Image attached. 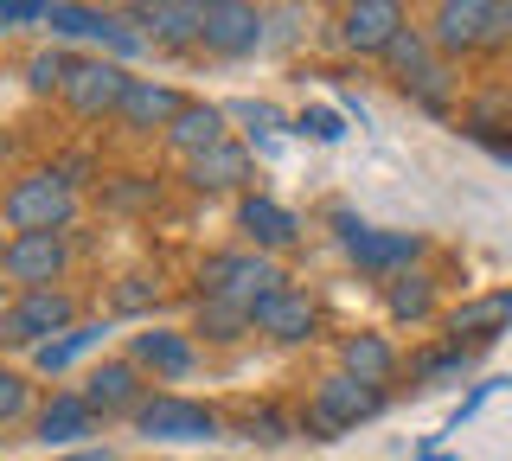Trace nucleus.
Segmentation results:
<instances>
[{
    "instance_id": "bb28decb",
    "label": "nucleus",
    "mask_w": 512,
    "mask_h": 461,
    "mask_svg": "<svg viewBox=\"0 0 512 461\" xmlns=\"http://www.w3.org/2000/svg\"><path fill=\"white\" fill-rule=\"evenodd\" d=\"M384 314L391 321H436V282L423 276V269H404V276L384 282Z\"/></svg>"
},
{
    "instance_id": "4c0bfd02",
    "label": "nucleus",
    "mask_w": 512,
    "mask_h": 461,
    "mask_svg": "<svg viewBox=\"0 0 512 461\" xmlns=\"http://www.w3.org/2000/svg\"><path fill=\"white\" fill-rule=\"evenodd\" d=\"M154 7H167V0H135V13H154Z\"/></svg>"
},
{
    "instance_id": "a878e982",
    "label": "nucleus",
    "mask_w": 512,
    "mask_h": 461,
    "mask_svg": "<svg viewBox=\"0 0 512 461\" xmlns=\"http://www.w3.org/2000/svg\"><path fill=\"white\" fill-rule=\"evenodd\" d=\"M192 340H212V346H237V340H250L256 333V314L244 308H231V301H205L199 295V308H192Z\"/></svg>"
},
{
    "instance_id": "f257e3e1",
    "label": "nucleus",
    "mask_w": 512,
    "mask_h": 461,
    "mask_svg": "<svg viewBox=\"0 0 512 461\" xmlns=\"http://www.w3.org/2000/svg\"><path fill=\"white\" fill-rule=\"evenodd\" d=\"M436 58L461 65V58H487V52H506L512 45V13L506 0H436L423 20Z\"/></svg>"
},
{
    "instance_id": "5701e85b",
    "label": "nucleus",
    "mask_w": 512,
    "mask_h": 461,
    "mask_svg": "<svg viewBox=\"0 0 512 461\" xmlns=\"http://www.w3.org/2000/svg\"><path fill=\"white\" fill-rule=\"evenodd\" d=\"M340 372H352V378H365V385H391L397 372H404V353H397L391 340H384V333H346L340 340Z\"/></svg>"
},
{
    "instance_id": "a19ab883",
    "label": "nucleus",
    "mask_w": 512,
    "mask_h": 461,
    "mask_svg": "<svg viewBox=\"0 0 512 461\" xmlns=\"http://www.w3.org/2000/svg\"><path fill=\"white\" fill-rule=\"evenodd\" d=\"M199 7H224V0H199Z\"/></svg>"
},
{
    "instance_id": "f704fd0d",
    "label": "nucleus",
    "mask_w": 512,
    "mask_h": 461,
    "mask_svg": "<svg viewBox=\"0 0 512 461\" xmlns=\"http://www.w3.org/2000/svg\"><path fill=\"white\" fill-rule=\"evenodd\" d=\"M295 129H301V135H314V141H340V135H346L333 109H301V116H295Z\"/></svg>"
},
{
    "instance_id": "1a4fd4ad",
    "label": "nucleus",
    "mask_w": 512,
    "mask_h": 461,
    "mask_svg": "<svg viewBox=\"0 0 512 461\" xmlns=\"http://www.w3.org/2000/svg\"><path fill=\"white\" fill-rule=\"evenodd\" d=\"M410 0H359L333 20V45L346 58H384L397 45V33H410Z\"/></svg>"
},
{
    "instance_id": "ddd939ff",
    "label": "nucleus",
    "mask_w": 512,
    "mask_h": 461,
    "mask_svg": "<svg viewBox=\"0 0 512 461\" xmlns=\"http://www.w3.org/2000/svg\"><path fill=\"white\" fill-rule=\"evenodd\" d=\"M128 359L141 365V372L154 378V385H180V378L199 372V340L180 327H141V333H128Z\"/></svg>"
},
{
    "instance_id": "39448f33",
    "label": "nucleus",
    "mask_w": 512,
    "mask_h": 461,
    "mask_svg": "<svg viewBox=\"0 0 512 461\" xmlns=\"http://www.w3.org/2000/svg\"><path fill=\"white\" fill-rule=\"evenodd\" d=\"M384 410V391L378 385H365V378H352V372H320L314 385H308V429H314V442H333V436H346V429H359V423H372Z\"/></svg>"
},
{
    "instance_id": "6ab92c4d",
    "label": "nucleus",
    "mask_w": 512,
    "mask_h": 461,
    "mask_svg": "<svg viewBox=\"0 0 512 461\" xmlns=\"http://www.w3.org/2000/svg\"><path fill=\"white\" fill-rule=\"evenodd\" d=\"M186 103H192V97H180L167 77H135V90H128L116 129H128V135H167V122L180 116Z\"/></svg>"
},
{
    "instance_id": "0eeeda50",
    "label": "nucleus",
    "mask_w": 512,
    "mask_h": 461,
    "mask_svg": "<svg viewBox=\"0 0 512 461\" xmlns=\"http://www.w3.org/2000/svg\"><path fill=\"white\" fill-rule=\"evenodd\" d=\"M128 90H135V71H128L122 58H77L58 97H64V109H71L77 122H116Z\"/></svg>"
},
{
    "instance_id": "2f4dec72",
    "label": "nucleus",
    "mask_w": 512,
    "mask_h": 461,
    "mask_svg": "<svg viewBox=\"0 0 512 461\" xmlns=\"http://www.w3.org/2000/svg\"><path fill=\"white\" fill-rule=\"evenodd\" d=\"M52 7H58V0H0V39L20 33V26H45Z\"/></svg>"
},
{
    "instance_id": "20e7f679",
    "label": "nucleus",
    "mask_w": 512,
    "mask_h": 461,
    "mask_svg": "<svg viewBox=\"0 0 512 461\" xmlns=\"http://www.w3.org/2000/svg\"><path fill=\"white\" fill-rule=\"evenodd\" d=\"M84 314H77V295L64 289H13V301L0 308V346H13V353H39L45 340H58L64 327H77Z\"/></svg>"
},
{
    "instance_id": "f3484780",
    "label": "nucleus",
    "mask_w": 512,
    "mask_h": 461,
    "mask_svg": "<svg viewBox=\"0 0 512 461\" xmlns=\"http://www.w3.org/2000/svg\"><path fill=\"white\" fill-rule=\"evenodd\" d=\"M167 154L173 161H199V154H212L218 141H231V109H218V103H186L180 116L167 122Z\"/></svg>"
},
{
    "instance_id": "f03ea898",
    "label": "nucleus",
    "mask_w": 512,
    "mask_h": 461,
    "mask_svg": "<svg viewBox=\"0 0 512 461\" xmlns=\"http://www.w3.org/2000/svg\"><path fill=\"white\" fill-rule=\"evenodd\" d=\"M77 212H84V186L64 180L58 161L26 167L0 186V218H7V231H71Z\"/></svg>"
},
{
    "instance_id": "a211bd4d",
    "label": "nucleus",
    "mask_w": 512,
    "mask_h": 461,
    "mask_svg": "<svg viewBox=\"0 0 512 461\" xmlns=\"http://www.w3.org/2000/svg\"><path fill=\"white\" fill-rule=\"evenodd\" d=\"M256 333H263V340H276V346H308L314 333H320V308H314V295H308V289H282V295H269L263 308H256Z\"/></svg>"
},
{
    "instance_id": "e433bc0d",
    "label": "nucleus",
    "mask_w": 512,
    "mask_h": 461,
    "mask_svg": "<svg viewBox=\"0 0 512 461\" xmlns=\"http://www.w3.org/2000/svg\"><path fill=\"white\" fill-rule=\"evenodd\" d=\"M7 244H13V231H7V218H0V263H7Z\"/></svg>"
},
{
    "instance_id": "4468645a",
    "label": "nucleus",
    "mask_w": 512,
    "mask_h": 461,
    "mask_svg": "<svg viewBox=\"0 0 512 461\" xmlns=\"http://www.w3.org/2000/svg\"><path fill=\"white\" fill-rule=\"evenodd\" d=\"M45 26H52V39H96V45H109V58L148 52L141 26H122V20H109V13H96V7H77V0H58Z\"/></svg>"
},
{
    "instance_id": "aec40b11",
    "label": "nucleus",
    "mask_w": 512,
    "mask_h": 461,
    "mask_svg": "<svg viewBox=\"0 0 512 461\" xmlns=\"http://www.w3.org/2000/svg\"><path fill=\"white\" fill-rule=\"evenodd\" d=\"M141 39H148V52H199L205 45V7L199 0H167V7L141 13Z\"/></svg>"
},
{
    "instance_id": "6e6552de",
    "label": "nucleus",
    "mask_w": 512,
    "mask_h": 461,
    "mask_svg": "<svg viewBox=\"0 0 512 461\" xmlns=\"http://www.w3.org/2000/svg\"><path fill=\"white\" fill-rule=\"evenodd\" d=\"M71 263H77L71 231H13L0 276H7L13 289H58V282L71 276Z\"/></svg>"
},
{
    "instance_id": "37998d69",
    "label": "nucleus",
    "mask_w": 512,
    "mask_h": 461,
    "mask_svg": "<svg viewBox=\"0 0 512 461\" xmlns=\"http://www.w3.org/2000/svg\"><path fill=\"white\" fill-rule=\"evenodd\" d=\"M506 129H512V122H506Z\"/></svg>"
},
{
    "instance_id": "4be33fe9",
    "label": "nucleus",
    "mask_w": 512,
    "mask_h": 461,
    "mask_svg": "<svg viewBox=\"0 0 512 461\" xmlns=\"http://www.w3.org/2000/svg\"><path fill=\"white\" fill-rule=\"evenodd\" d=\"M256 180V161L244 141H218L212 154H199V161H186V186L192 193H250Z\"/></svg>"
},
{
    "instance_id": "ea45409f",
    "label": "nucleus",
    "mask_w": 512,
    "mask_h": 461,
    "mask_svg": "<svg viewBox=\"0 0 512 461\" xmlns=\"http://www.w3.org/2000/svg\"><path fill=\"white\" fill-rule=\"evenodd\" d=\"M333 7H340V13H346V7H359V0H333Z\"/></svg>"
},
{
    "instance_id": "423d86ee",
    "label": "nucleus",
    "mask_w": 512,
    "mask_h": 461,
    "mask_svg": "<svg viewBox=\"0 0 512 461\" xmlns=\"http://www.w3.org/2000/svg\"><path fill=\"white\" fill-rule=\"evenodd\" d=\"M333 225H340L346 257L359 263L365 276H378V282H391V276H404V269H416V263H423V250H429V237H423V231L359 225V218H346V212H333Z\"/></svg>"
},
{
    "instance_id": "c9c22d12",
    "label": "nucleus",
    "mask_w": 512,
    "mask_h": 461,
    "mask_svg": "<svg viewBox=\"0 0 512 461\" xmlns=\"http://www.w3.org/2000/svg\"><path fill=\"white\" fill-rule=\"evenodd\" d=\"M58 461H116L109 449H71V455H58Z\"/></svg>"
},
{
    "instance_id": "473e14b6",
    "label": "nucleus",
    "mask_w": 512,
    "mask_h": 461,
    "mask_svg": "<svg viewBox=\"0 0 512 461\" xmlns=\"http://www.w3.org/2000/svg\"><path fill=\"white\" fill-rule=\"evenodd\" d=\"M244 436L250 442H288V436H295V423H288L276 404H263V410H250V417H244Z\"/></svg>"
},
{
    "instance_id": "dca6fc26",
    "label": "nucleus",
    "mask_w": 512,
    "mask_h": 461,
    "mask_svg": "<svg viewBox=\"0 0 512 461\" xmlns=\"http://www.w3.org/2000/svg\"><path fill=\"white\" fill-rule=\"evenodd\" d=\"M96 410H90V397L84 391H52L39 410H32V436L45 442V449H77L84 436H96Z\"/></svg>"
},
{
    "instance_id": "412c9836",
    "label": "nucleus",
    "mask_w": 512,
    "mask_h": 461,
    "mask_svg": "<svg viewBox=\"0 0 512 461\" xmlns=\"http://www.w3.org/2000/svg\"><path fill=\"white\" fill-rule=\"evenodd\" d=\"M237 231L250 237V250H269V257H276V250H288L301 237V218L269 193H244L237 199Z\"/></svg>"
},
{
    "instance_id": "c756f323",
    "label": "nucleus",
    "mask_w": 512,
    "mask_h": 461,
    "mask_svg": "<svg viewBox=\"0 0 512 461\" xmlns=\"http://www.w3.org/2000/svg\"><path fill=\"white\" fill-rule=\"evenodd\" d=\"M32 417V372H20V365H0V429Z\"/></svg>"
},
{
    "instance_id": "9b49d317",
    "label": "nucleus",
    "mask_w": 512,
    "mask_h": 461,
    "mask_svg": "<svg viewBox=\"0 0 512 461\" xmlns=\"http://www.w3.org/2000/svg\"><path fill=\"white\" fill-rule=\"evenodd\" d=\"M77 391L90 397V410H96L103 423H116V417H128V423H135V410L154 397L148 372H141V365L128 359V353H116V359H96L90 372H84V385H77Z\"/></svg>"
},
{
    "instance_id": "f8f14e48",
    "label": "nucleus",
    "mask_w": 512,
    "mask_h": 461,
    "mask_svg": "<svg viewBox=\"0 0 512 461\" xmlns=\"http://www.w3.org/2000/svg\"><path fill=\"white\" fill-rule=\"evenodd\" d=\"M269 39V20L256 0H224V7H205V58H224V65H237V58L263 52Z\"/></svg>"
},
{
    "instance_id": "2eb2a0df",
    "label": "nucleus",
    "mask_w": 512,
    "mask_h": 461,
    "mask_svg": "<svg viewBox=\"0 0 512 461\" xmlns=\"http://www.w3.org/2000/svg\"><path fill=\"white\" fill-rule=\"evenodd\" d=\"M442 327H448V340L455 346H493L500 333L512 327V289H487V295H468V301H455V308L442 314Z\"/></svg>"
},
{
    "instance_id": "7c9ffc66",
    "label": "nucleus",
    "mask_w": 512,
    "mask_h": 461,
    "mask_svg": "<svg viewBox=\"0 0 512 461\" xmlns=\"http://www.w3.org/2000/svg\"><path fill=\"white\" fill-rule=\"evenodd\" d=\"M429 58H436L429 33H423V26H410V33H397V45L384 52V65H391V77H410L416 65H429Z\"/></svg>"
},
{
    "instance_id": "7ed1b4c3",
    "label": "nucleus",
    "mask_w": 512,
    "mask_h": 461,
    "mask_svg": "<svg viewBox=\"0 0 512 461\" xmlns=\"http://www.w3.org/2000/svg\"><path fill=\"white\" fill-rule=\"evenodd\" d=\"M282 289H295L288 269L269 257V250H250V244L244 250H212V257L199 263V295L205 301H231V308H244V314H256Z\"/></svg>"
},
{
    "instance_id": "58836bf2",
    "label": "nucleus",
    "mask_w": 512,
    "mask_h": 461,
    "mask_svg": "<svg viewBox=\"0 0 512 461\" xmlns=\"http://www.w3.org/2000/svg\"><path fill=\"white\" fill-rule=\"evenodd\" d=\"M7 301H13V282H7V276H0V308H7Z\"/></svg>"
},
{
    "instance_id": "c85d7f7f",
    "label": "nucleus",
    "mask_w": 512,
    "mask_h": 461,
    "mask_svg": "<svg viewBox=\"0 0 512 461\" xmlns=\"http://www.w3.org/2000/svg\"><path fill=\"white\" fill-rule=\"evenodd\" d=\"M71 65H77V58L64 52V45H45V52H32V58H26V84L39 90V97H52V90H64Z\"/></svg>"
},
{
    "instance_id": "9d476101",
    "label": "nucleus",
    "mask_w": 512,
    "mask_h": 461,
    "mask_svg": "<svg viewBox=\"0 0 512 461\" xmlns=\"http://www.w3.org/2000/svg\"><path fill=\"white\" fill-rule=\"evenodd\" d=\"M135 429L148 442H212L224 417L212 404H199V397H180V391H154L148 404L135 410Z\"/></svg>"
},
{
    "instance_id": "cd10ccee",
    "label": "nucleus",
    "mask_w": 512,
    "mask_h": 461,
    "mask_svg": "<svg viewBox=\"0 0 512 461\" xmlns=\"http://www.w3.org/2000/svg\"><path fill=\"white\" fill-rule=\"evenodd\" d=\"M474 372V346H423V353H410V385H461V378Z\"/></svg>"
},
{
    "instance_id": "393cba45",
    "label": "nucleus",
    "mask_w": 512,
    "mask_h": 461,
    "mask_svg": "<svg viewBox=\"0 0 512 461\" xmlns=\"http://www.w3.org/2000/svg\"><path fill=\"white\" fill-rule=\"evenodd\" d=\"M103 333H109V321H77V327H64L58 340H45L39 353H32V372H39V378H58V372H71V365L84 359L90 346H103Z\"/></svg>"
},
{
    "instance_id": "79ce46f5",
    "label": "nucleus",
    "mask_w": 512,
    "mask_h": 461,
    "mask_svg": "<svg viewBox=\"0 0 512 461\" xmlns=\"http://www.w3.org/2000/svg\"><path fill=\"white\" fill-rule=\"evenodd\" d=\"M506 13H512V0H506Z\"/></svg>"
},
{
    "instance_id": "72a5a7b5",
    "label": "nucleus",
    "mask_w": 512,
    "mask_h": 461,
    "mask_svg": "<svg viewBox=\"0 0 512 461\" xmlns=\"http://www.w3.org/2000/svg\"><path fill=\"white\" fill-rule=\"evenodd\" d=\"M109 301H116V314H148L154 301H160V289H154L148 276H122V289L109 295Z\"/></svg>"
},
{
    "instance_id": "b1692460",
    "label": "nucleus",
    "mask_w": 512,
    "mask_h": 461,
    "mask_svg": "<svg viewBox=\"0 0 512 461\" xmlns=\"http://www.w3.org/2000/svg\"><path fill=\"white\" fill-rule=\"evenodd\" d=\"M397 90L416 103V109H429V116H448L455 109V90H461V77L448 58H429V65H416L410 77H397Z\"/></svg>"
}]
</instances>
